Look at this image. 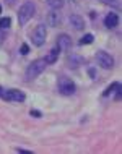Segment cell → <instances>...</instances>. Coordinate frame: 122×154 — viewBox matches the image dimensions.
<instances>
[{
    "instance_id": "obj_21",
    "label": "cell",
    "mask_w": 122,
    "mask_h": 154,
    "mask_svg": "<svg viewBox=\"0 0 122 154\" xmlns=\"http://www.w3.org/2000/svg\"><path fill=\"white\" fill-rule=\"evenodd\" d=\"M0 97H2V99H7V94H5V91H3L2 88H0Z\"/></svg>"
},
{
    "instance_id": "obj_11",
    "label": "cell",
    "mask_w": 122,
    "mask_h": 154,
    "mask_svg": "<svg viewBox=\"0 0 122 154\" xmlns=\"http://www.w3.org/2000/svg\"><path fill=\"white\" fill-rule=\"evenodd\" d=\"M59 54H60V51H59L57 47H56V49H52V51L49 52V55L44 59V60H46V63H47V65H50V63H56V60H57Z\"/></svg>"
},
{
    "instance_id": "obj_22",
    "label": "cell",
    "mask_w": 122,
    "mask_h": 154,
    "mask_svg": "<svg viewBox=\"0 0 122 154\" xmlns=\"http://www.w3.org/2000/svg\"><path fill=\"white\" fill-rule=\"evenodd\" d=\"M31 115H36V117H39L41 112H37V110H31Z\"/></svg>"
},
{
    "instance_id": "obj_4",
    "label": "cell",
    "mask_w": 122,
    "mask_h": 154,
    "mask_svg": "<svg viewBox=\"0 0 122 154\" xmlns=\"http://www.w3.org/2000/svg\"><path fill=\"white\" fill-rule=\"evenodd\" d=\"M59 91H60V94L64 96H70L75 93V85L72 80H69V78H62L60 83H59Z\"/></svg>"
},
{
    "instance_id": "obj_3",
    "label": "cell",
    "mask_w": 122,
    "mask_h": 154,
    "mask_svg": "<svg viewBox=\"0 0 122 154\" xmlns=\"http://www.w3.org/2000/svg\"><path fill=\"white\" fill-rule=\"evenodd\" d=\"M96 59L99 62V66H103V68H106V70H111L112 66H114V59H112V55L108 52H104V51H99L98 55H96Z\"/></svg>"
},
{
    "instance_id": "obj_10",
    "label": "cell",
    "mask_w": 122,
    "mask_h": 154,
    "mask_svg": "<svg viewBox=\"0 0 122 154\" xmlns=\"http://www.w3.org/2000/svg\"><path fill=\"white\" fill-rule=\"evenodd\" d=\"M70 23H72V26L75 28V29H83L85 28V21H83V18L80 15H70Z\"/></svg>"
},
{
    "instance_id": "obj_14",
    "label": "cell",
    "mask_w": 122,
    "mask_h": 154,
    "mask_svg": "<svg viewBox=\"0 0 122 154\" xmlns=\"http://www.w3.org/2000/svg\"><path fill=\"white\" fill-rule=\"evenodd\" d=\"M95 41V36L93 34H85L80 39V45H88V44H91Z\"/></svg>"
},
{
    "instance_id": "obj_5",
    "label": "cell",
    "mask_w": 122,
    "mask_h": 154,
    "mask_svg": "<svg viewBox=\"0 0 122 154\" xmlns=\"http://www.w3.org/2000/svg\"><path fill=\"white\" fill-rule=\"evenodd\" d=\"M46 34H47L46 26L44 24H37L34 32H33V41H34V44L36 45H43L44 41H46Z\"/></svg>"
},
{
    "instance_id": "obj_19",
    "label": "cell",
    "mask_w": 122,
    "mask_h": 154,
    "mask_svg": "<svg viewBox=\"0 0 122 154\" xmlns=\"http://www.w3.org/2000/svg\"><path fill=\"white\" fill-rule=\"evenodd\" d=\"M16 151H18V152H21V154H31V151H28V149H21V148H18Z\"/></svg>"
},
{
    "instance_id": "obj_1",
    "label": "cell",
    "mask_w": 122,
    "mask_h": 154,
    "mask_svg": "<svg viewBox=\"0 0 122 154\" xmlns=\"http://www.w3.org/2000/svg\"><path fill=\"white\" fill-rule=\"evenodd\" d=\"M34 10H36V7L33 2H24L18 10V23L20 24L28 23L33 18V15H34Z\"/></svg>"
},
{
    "instance_id": "obj_15",
    "label": "cell",
    "mask_w": 122,
    "mask_h": 154,
    "mask_svg": "<svg viewBox=\"0 0 122 154\" xmlns=\"http://www.w3.org/2000/svg\"><path fill=\"white\" fill-rule=\"evenodd\" d=\"M117 88H119V83H112V85L111 86H109V88L106 89V91H104V96H109V94H112V93H116V91H117Z\"/></svg>"
},
{
    "instance_id": "obj_16",
    "label": "cell",
    "mask_w": 122,
    "mask_h": 154,
    "mask_svg": "<svg viewBox=\"0 0 122 154\" xmlns=\"http://www.w3.org/2000/svg\"><path fill=\"white\" fill-rule=\"evenodd\" d=\"M10 24H11L10 18H0V29H7V28H10Z\"/></svg>"
},
{
    "instance_id": "obj_9",
    "label": "cell",
    "mask_w": 122,
    "mask_h": 154,
    "mask_svg": "<svg viewBox=\"0 0 122 154\" xmlns=\"http://www.w3.org/2000/svg\"><path fill=\"white\" fill-rule=\"evenodd\" d=\"M104 24H106V28H116L117 24H119V15L116 13H109L106 18H104Z\"/></svg>"
},
{
    "instance_id": "obj_12",
    "label": "cell",
    "mask_w": 122,
    "mask_h": 154,
    "mask_svg": "<svg viewBox=\"0 0 122 154\" xmlns=\"http://www.w3.org/2000/svg\"><path fill=\"white\" fill-rule=\"evenodd\" d=\"M50 10H60L64 7V0H46Z\"/></svg>"
},
{
    "instance_id": "obj_18",
    "label": "cell",
    "mask_w": 122,
    "mask_h": 154,
    "mask_svg": "<svg viewBox=\"0 0 122 154\" xmlns=\"http://www.w3.org/2000/svg\"><path fill=\"white\" fill-rule=\"evenodd\" d=\"M104 3H108V5H117V0H103Z\"/></svg>"
},
{
    "instance_id": "obj_8",
    "label": "cell",
    "mask_w": 122,
    "mask_h": 154,
    "mask_svg": "<svg viewBox=\"0 0 122 154\" xmlns=\"http://www.w3.org/2000/svg\"><path fill=\"white\" fill-rule=\"evenodd\" d=\"M5 94H7V99H10V101H16V102L24 101V94L18 89H7Z\"/></svg>"
},
{
    "instance_id": "obj_17",
    "label": "cell",
    "mask_w": 122,
    "mask_h": 154,
    "mask_svg": "<svg viewBox=\"0 0 122 154\" xmlns=\"http://www.w3.org/2000/svg\"><path fill=\"white\" fill-rule=\"evenodd\" d=\"M20 52H21V54H28V52H29L28 44H21V49H20Z\"/></svg>"
},
{
    "instance_id": "obj_7",
    "label": "cell",
    "mask_w": 122,
    "mask_h": 154,
    "mask_svg": "<svg viewBox=\"0 0 122 154\" xmlns=\"http://www.w3.org/2000/svg\"><path fill=\"white\" fill-rule=\"evenodd\" d=\"M62 23V15L57 10H50L47 13V24L50 28H57Z\"/></svg>"
},
{
    "instance_id": "obj_20",
    "label": "cell",
    "mask_w": 122,
    "mask_h": 154,
    "mask_svg": "<svg viewBox=\"0 0 122 154\" xmlns=\"http://www.w3.org/2000/svg\"><path fill=\"white\" fill-rule=\"evenodd\" d=\"M3 39H5V34H3V29H0V45H2Z\"/></svg>"
},
{
    "instance_id": "obj_13",
    "label": "cell",
    "mask_w": 122,
    "mask_h": 154,
    "mask_svg": "<svg viewBox=\"0 0 122 154\" xmlns=\"http://www.w3.org/2000/svg\"><path fill=\"white\" fill-rule=\"evenodd\" d=\"M67 63L72 66V68H77L78 63H82V59H80V57H77V55H70L69 59H67Z\"/></svg>"
},
{
    "instance_id": "obj_6",
    "label": "cell",
    "mask_w": 122,
    "mask_h": 154,
    "mask_svg": "<svg viewBox=\"0 0 122 154\" xmlns=\"http://www.w3.org/2000/svg\"><path fill=\"white\" fill-rule=\"evenodd\" d=\"M70 45H72V39H70L69 34H60L57 39V49L60 52H65L70 49Z\"/></svg>"
},
{
    "instance_id": "obj_24",
    "label": "cell",
    "mask_w": 122,
    "mask_h": 154,
    "mask_svg": "<svg viewBox=\"0 0 122 154\" xmlns=\"http://www.w3.org/2000/svg\"><path fill=\"white\" fill-rule=\"evenodd\" d=\"M0 13H2V5H0Z\"/></svg>"
},
{
    "instance_id": "obj_23",
    "label": "cell",
    "mask_w": 122,
    "mask_h": 154,
    "mask_svg": "<svg viewBox=\"0 0 122 154\" xmlns=\"http://www.w3.org/2000/svg\"><path fill=\"white\" fill-rule=\"evenodd\" d=\"M7 2H8V3H15L16 0H7Z\"/></svg>"
},
{
    "instance_id": "obj_2",
    "label": "cell",
    "mask_w": 122,
    "mask_h": 154,
    "mask_svg": "<svg viewBox=\"0 0 122 154\" xmlns=\"http://www.w3.org/2000/svg\"><path fill=\"white\" fill-rule=\"evenodd\" d=\"M46 65H47V63H46L44 59L34 60L33 63H29V66L26 68V80L31 81V80H34L36 76H39V75L46 70Z\"/></svg>"
}]
</instances>
